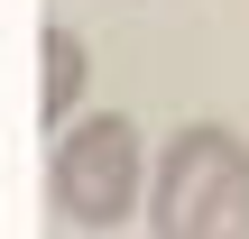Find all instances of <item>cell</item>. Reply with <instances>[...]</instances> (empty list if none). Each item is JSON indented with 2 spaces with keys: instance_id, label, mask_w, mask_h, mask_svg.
<instances>
[{
  "instance_id": "6da1fadb",
  "label": "cell",
  "mask_w": 249,
  "mask_h": 239,
  "mask_svg": "<svg viewBox=\"0 0 249 239\" xmlns=\"http://www.w3.org/2000/svg\"><path fill=\"white\" fill-rule=\"evenodd\" d=\"M148 230L157 239H249V138L222 120L166 129L148 157Z\"/></svg>"
},
{
  "instance_id": "7a4b0ae2",
  "label": "cell",
  "mask_w": 249,
  "mask_h": 239,
  "mask_svg": "<svg viewBox=\"0 0 249 239\" xmlns=\"http://www.w3.org/2000/svg\"><path fill=\"white\" fill-rule=\"evenodd\" d=\"M46 203H55V221H74V230H120V221L148 203V147H139V120H129V111H92V120L55 129Z\"/></svg>"
},
{
  "instance_id": "3957f363",
  "label": "cell",
  "mask_w": 249,
  "mask_h": 239,
  "mask_svg": "<svg viewBox=\"0 0 249 239\" xmlns=\"http://www.w3.org/2000/svg\"><path fill=\"white\" fill-rule=\"evenodd\" d=\"M83 83H92V46H83V28L46 18V28H37V120H46V129H74Z\"/></svg>"
}]
</instances>
